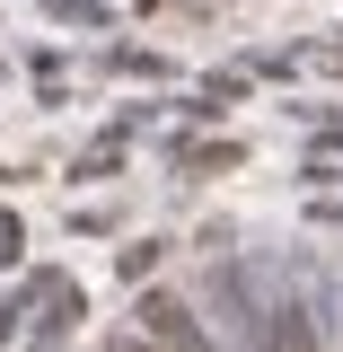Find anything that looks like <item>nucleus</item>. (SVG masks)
Returning a JSON list of instances; mask_svg holds the SVG:
<instances>
[{"instance_id": "nucleus-1", "label": "nucleus", "mask_w": 343, "mask_h": 352, "mask_svg": "<svg viewBox=\"0 0 343 352\" xmlns=\"http://www.w3.org/2000/svg\"><path fill=\"white\" fill-rule=\"evenodd\" d=\"M141 335H159L168 352H203V344H194V326H185V308H176V300H141Z\"/></svg>"}, {"instance_id": "nucleus-2", "label": "nucleus", "mask_w": 343, "mask_h": 352, "mask_svg": "<svg viewBox=\"0 0 343 352\" xmlns=\"http://www.w3.org/2000/svg\"><path fill=\"white\" fill-rule=\"evenodd\" d=\"M106 352H159V344H150V335H124V344H106Z\"/></svg>"}]
</instances>
